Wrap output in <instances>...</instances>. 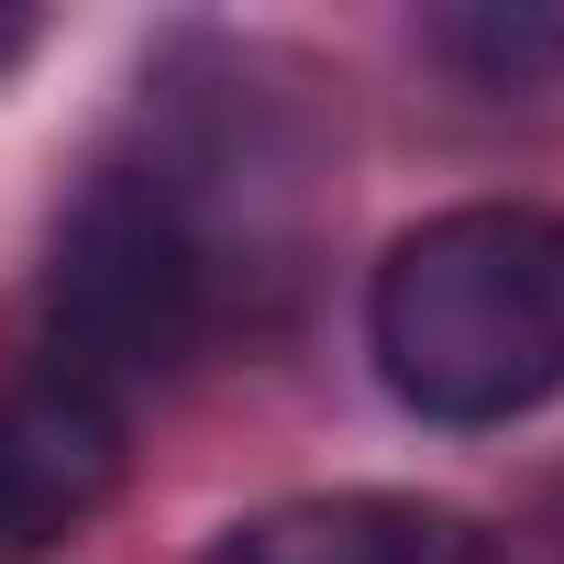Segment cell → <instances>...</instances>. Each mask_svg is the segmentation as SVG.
Segmentation results:
<instances>
[{
  "mask_svg": "<svg viewBox=\"0 0 564 564\" xmlns=\"http://www.w3.org/2000/svg\"><path fill=\"white\" fill-rule=\"evenodd\" d=\"M366 344L399 410L443 432H487L564 399V221L520 199L410 221L366 289Z\"/></svg>",
  "mask_w": 564,
  "mask_h": 564,
  "instance_id": "1",
  "label": "cell"
},
{
  "mask_svg": "<svg viewBox=\"0 0 564 564\" xmlns=\"http://www.w3.org/2000/svg\"><path fill=\"white\" fill-rule=\"evenodd\" d=\"M221 322V243L177 166H100L56 232L45 265V344L67 388H100L111 410L144 377H177Z\"/></svg>",
  "mask_w": 564,
  "mask_h": 564,
  "instance_id": "2",
  "label": "cell"
},
{
  "mask_svg": "<svg viewBox=\"0 0 564 564\" xmlns=\"http://www.w3.org/2000/svg\"><path fill=\"white\" fill-rule=\"evenodd\" d=\"M122 410L67 377H23L0 399V564H45L122 487Z\"/></svg>",
  "mask_w": 564,
  "mask_h": 564,
  "instance_id": "3",
  "label": "cell"
},
{
  "mask_svg": "<svg viewBox=\"0 0 564 564\" xmlns=\"http://www.w3.org/2000/svg\"><path fill=\"white\" fill-rule=\"evenodd\" d=\"M476 520L432 509V498H388V487H344V498H276L254 520H232L210 542V564H454Z\"/></svg>",
  "mask_w": 564,
  "mask_h": 564,
  "instance_id": "4",
  "label": "cell"
},
{
  "mask_svg": "<svg viewBox=\"0 0 564 564\" xmlns=\"http://www.w3.org/2000/svg\"><path fill=\"white\" fill-rule=\"evenodd\" d=\"M432 45H443L454 67H476V89H542V78H564V12H531V0L443 12Z\"/></svg>",
  "mask_w": 564,
  "mask_h": 564,
  "instance_id": "5",
  "label": "cell"
},
{
  "mask_svg": "<svg viewBox=\"0 0 564 564\" xmlns=\"http://www.w3.org/2000/svg\"><path fill=\"white\" fill-rule=\"evenodd\" d=\"M454 564H542V553H531L520 531H465V553H454Z\"/></svg>",
  "mask_w": 564,
  "mask_h": 564,
  "instance_id": "6",
  "label": "cell"
},
{
  "mask_svg": "<svg viewBox=\"0 0 564 564\" xmlns=\"http://www.w3.org/2000/svg\"><path fill=\"white\" fill-rule=\"evenodd\" d=\"M23 45H34V12H12V0H0V67H12Z\"/></svg>",
  "mask_w": 564,
  "mask_h": 564,
  "instance_id": "7",
  "label": "cell"
}]
</instances>
